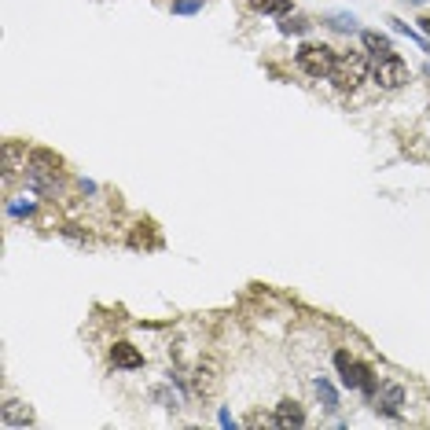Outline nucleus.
I'll use <instances>...</instances> for the list:
<instances>
[{
    "label": "nucleus",
    "instance_id": "1",
    "mask_svg": "<svg viewBox=\"0 0 430 430\" xmlns=\"http://www.w3.org/2000/svg\"><path fill=\"white\" fill-rule=\"evenodd\" d=\"M59 166H63V158L56 151L37 148L34 155H30V162H26V184H30V191H37V195H52L56 184H59Z\"/></svg>",
    "mask_w": 430,
    "mask_h": 430
},
{
    "label": "nucleus",
    "instance_id": "2",
    "mask_svg": "<svg viewBox=\"0 0 430 430\" xmlns=\"http://www.w3.org/2000/svg\"><path fill=\"white\" fill-rule=\"evenodd\" d=\"M334 368H339V379L346 390H360V393H375V372L368 368V364H360L349 349H339L334 353Z\"/></svg>",
    "mask_w": 430,
    "mask_h": 430
},
{
    "label": "nucleus",
    "instance_id": "3",
    "mask_svg": "<svg viewBox=\"0 0 430 430\" xmlns=\"http://www.w3.org/2000/svg\"><path fill=\"white\" fill-rule=\"evenodd\" d=\"M364 77H368V59H364V52H339L334 70H331L334 89H339V92H353Z\"/></svg>",
    "mask_w": 430,
    "mask_h": 430
},
{
    "label": "nucleus",
    "instance_id": "4",
    "mask_svg": "<svg viewBox=\"0 0 430 430\" xmlns=\"http://www.w3.org/2000/svg\"><path fill=\"white\" fill-rule=\"evenodd\" d=\"M294 59H298V67L306 70L309 77H331V70H334V59H339V52H334V48H327V44L306 41V44H298Z\"/></svg>",
    "mask_w": 430,
    "mask_h": 430
},
{
    "label": "nucleus",
    "instance_id": "5",
    "mask_svg": "<svg viewBox=\"0 0 430 430\" xmlns=\"http://www.w3.org/2000/svg\"><path fill=\"white\" fill-rule=\"evenodd\" d=\"M372 77L379 82V89L393 92V89L408 85V63H405L401 56H397V52H390V56L375 59V70H372Z\"/></svg>",
    "mask_w": 430,
    "mask_h": 430
},
{
    "label": "nucleus",
    "instance_id": "6",
    "mask_svg": "<svg viewBox=\"0 0 430 430\" xmlns=\"http://www.w3.org/2000/svg\"><path fill=\"white\" fill-rule=\"evenodd\" d=\"M191 393L195 397H214L217 390H221V364L214 360V357H202L195 368H191Z\"/></svg>",
    "mask_w": 430,
    "mask_h": 430
},
{
    "label": "nucleus",
    "instance_id": "7",
    "mask_svg": "<svg viewBox=\"0 0 430 430\" xmlns=\"http://www.w3.org/2000/svg\"><path fill=\"white\" fill-rule=\"evenodd\" d=\"M401 405H405V390L397 386V382H382V386L372 393V408L379 412V416L397 419L401 416Z\"/></svg>",
    "mask_w": 430,
    "mask_h": 430
},
{
    "label": "nucleus",
    "instance_id": "8",
    "mask_svg": "<svg viewBox=\"0 0 430 430\" xmlns=\"http://www.w3.org/2000/svg\"><path fill=\"white\" fill-rule=\"evenodd\" d=\"M110 364L122 372H136V368H143V353L133 342H115L110 346Z\"/></svg>",
    "mask_w": 430,
    "mask_h": 430
},
{
    "label": "nucleus",
    "instance_id": "9",
    "mask_svg": "<svg viewBox=\"0 0 430 430\" xmlns=\"http://www.w3.org/2000/svg\"><path fill=\"white\" fill-rule=\"evenodd\" d=\"M273 426H280V430H291V426H294V430H298V426H306V412H301L298 401H291V397H287V401L276 405Z\"/></svg>",
    "mask_w": 430,
    "mask_h": 430
},
{
    "label": "nucleus",
    "instance_id": "10",
    "mask_svg": "<svg viewBox=\"0 0 430 430\" xmlns=\"http://www.w3.org/2000/svg\"><path fill=\"white\" fill-rule=\"evenodd\" d=\"M0 423L4 426H30L34 423V412L22 408V401H4V408H0Z\"/></svg>",
    "mask_w": 430,
    "mask_h": 430
},
{
    "label": "nucleus",
    "instance_id": "11",
    "mask_svg": "<svg viewBox=\"0 0 430 430\" xmlns=\"http://www.w3.org/2000/svg\"><path fill=\"white\" fill-rule=\"evenodd\" d=\"M360 44H364V52H372L375 59H382V56H390V52H393L390 37H386V34H379V30H364V34H360Z\"/></svg>",
    "mask_w": 430,
    "mask_h": 430
},
{
    "label": "nucleus",
    "instance_id": "12",
    "mask_svg": "<svg viewBox=\"0 0 430 430\" xmlns=\"http://www.w3.org/2000/svg\"><path fill=\"white\" fill-rule=\"evenodd\" d=\"M309 19H306V15H291V11H287V15H280V34L283 37H298V34H309Z\"/></svg>",
    "mask_w": 430,
    "mask_h": 430
},
{
    "label": "nucleus",
    "instance_id": "13",
    "mask_svg": "<svg viewBox=\"0 0 430 430\" xmlns=\"http://www.w3.org/2000/svg\"><path fill=\"white\" fill-rule=\"evenodd\" d=\"M250 11H258V15H287L291 11V0H250Z\"/></svg>",
    "mask_w": 430,
    "mask_h": 430
},
{
    "label": "nucleus",
    "instance_id": "14",
    "mask_svg": "<svg viewBox=\"0 0 430 430\" xmlns=\"http://www.w3.org/2000/svg\"><path fill=\"white\" fill-rule=\"evenodd\" d=\"M313 390H316V397L324 401V408H327V412L339 408V393H334V386H331L327 379H316V382H313Z\"/></svg>",
    "mask_w": 430,
    "mask_h": 430
},
{
    "label": "nucleus",
    "instance_id": "15",
    "mask_svg": "<svg viewBox=\"0 0 430 430\" xmlns=\"http://www.w3.org/2000/svg\"><path fill=\"white\" fill-rule=\"evenodd\" d=\"M386 22H390V30H393V34H405L408 41H416V44L423 48V52H430V44H426V41H423V37H419V34H416V30H412L408 22H401V19H393V15H390Z\"/></svg>",
    "mask_w": 430,
    "mask_h": 430
},
{
    "label": "nucleus",
    "instance_id": "16",
    "mask_svg": "<svg viewBox=\"0 0 430 430\" xmlns=\"http://www.w3.org/2000/svg\"><path fill=\"white\" fill-rule=\"evenodd\" d=\"M327 26L342 30V34H353V30H357V15H346V11H339V15H327Z\"/></svg>",
    "mask_w": 430,
    "mask_h": 430
},
{
    "label": "nucleus",
    "instance_id": "17",
    "mask_svg": "<svg viewBox=\"0 0 430 430\" xmlns=\"http://www.w3.org/2000/svg\"><path fill=\"white\" fill-rule=\"evenodd\" d=\"M202 8V0H173V15H195Z\"/></svg>",
    "mask_w": 430,
    "mask_h": 430
},
{
    "label": "nucleus",
    "instance_id": "18",
    "mask_svg": "<svg viewBox=\"0 0 430 430\" xmlns=\"http://www.w3.org/2000/svg\"><path fill=\"white\" fill-rule=\"evenodd\" d=\"M217 419H221V426H235V419H232V412H228V408H221V416H217Z\"/></svg>",
    "mask_w": 430,
    "mask_h": 430
},
{
    "label": "nucleus",
    "instance_id": "19",
    "mask_svg": "<svg viewBox=\"0 0 430 430\" xmlns=\"http://www.w3.org/2000/svg\"><path fill=\"white\" fill-rule=\"evenodd\" d=\"M419 30H423V34L430 37V15H423V19H419Z\"/></svg>",
    "mask_w": 430,
    "mask_h": 430
},
{
    "label": "nucleus",
    "instance_id": "20",
    "mask_svg": "<svg viewBox=\"0 0 430 430\" xmlns=\"http://www.w3.org/2000/svg\"><path fill=\"white\" fill-rule=\"evenodd\" d=\"M408 4H416V8H419V4H426V0H408Z\"/></svg>",
    "mask_w": 430,
    "mask_h": 430
}]
</instances>
